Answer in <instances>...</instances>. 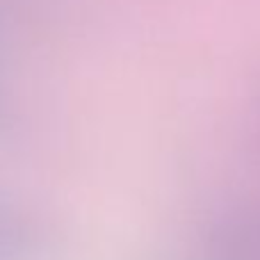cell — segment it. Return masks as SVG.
Here are the masks:
<instances>
[{
    "instance_id": "1",
    "label": "cell",
    "mask_w": 260,
    "mask_h": 260,
    "mask_svg": "<svg viewBox=\"0 0 260 260\" xmlns=\"http://www.w3.org/2000/svg\"><path fill=\"white\" fill-rule=\"evenodd\" d=\"M260 119V117H258ZM258 153H260V121H258ZM235 260H260V187L251 189L244 215L233 229L231 242Z\"/></svg>"
}]
</instances>
